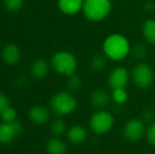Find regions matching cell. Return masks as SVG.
Instances as JSON below:
<instances>
[{
	"mask_svg": "<svg viewBox=\"0 0 155 154\" xmlns=\"http://www.w3.org/2000/svg\"><path fill=\"white\" fill-rule=\"evenodd\" d=\"M102 51L108 59L120 61L131 53V44L126 36L118 33L111 34L104 39Z\"/></svg>",
	"mask_w": 155,
	"mask_h": 154,
	"instance_id": "1",
	"label": "cell"
},
{
	"mask_svg": "<svg viewBox=\"0 0 155 154\" xmlns=\"http://www.w3.org/2000/svg\"><path fill=\"white\" fill-rule=\"evenodd\" d=\"M111 10V0H84L81 11L87 19L98 22L106 19Z\"/></svg>",
	"mask_w": 155,
	"mask_h": 154,
	"instance_id": "2",
	"label": "cell"
},
{
	"mask_svg": "<svg viewBox=\"0 0 155 154\" xmlns=\"http://www.w3.org/2000/svg\"><path fill=\"white\" fill-rule=\"evenodd\" d=\"M51 64L52 68L58 74L71 76V75L75 74L78 62L74 54L67 51H60L54 54L51 60Z\"/></svg>",
	"mask_w": 155,
	"mask_h": 154,
	"instance_id": "3",
	"label": "cell"
},
{
	"mask_svg": "<svg viewBox=\"0 0 155 154\" xmlns=\"http://www.w3.org/2000/svg\"><path fill=\"white\" fill-rule=\"evenodd\" d=\"M51 108L58 115H69L77 108V100L69 92H59L51 98Z\"/></svg>",
	"mask_w": 155,
	"mask_h": 154,
	"instance_id": "4",
	"label": "cell"
},
{
	"mask_svg": "<svg viewBox=\"0 0 155 154\" xmlns=\"http://www.w3.org/2000/svg\"><path fill=\"white\" fill-rule=\"evenodd\" d=\"M154 77L153 69L145 62L137 64L131 72V79L133 84L141 90L150 88L154 82Z\"/></svg>",
	"mask_w": 155,
	"mask_h": 154,
	"instance_id": "5",
	"label": "cell"
},
{
	"mask_svg": "<svg viewBox=\"0 0 155 154\" xmlns=\"http://www.w3.org/2000/svg\"><path fill=\"white\" fill-rule=\"evenodd\" d=\"M114 116L111 112L100 109L91 116L89 120L90 129L96 134H106L110 131L114 126Z\"/></svg>",
	"mask_w": 155,
	"mask_h": 154,
	"instance_id": "6",
	"label": "cell"
},
{
	"mask_svg": "<svg viewBox=\"0 0 155 154\" xmlns=\"http://www.w3.org/2000/svg\"><path fill=\"white\" fill-rule=\"evenodd\" d=\"M145 121L140 118H131L127 120L123 128V134L129 142H138L146 135Z\"/></svg>",
	"mask_w": 155,
	"mask_h": 154,
	"instance_id": "7",
	"label": "cell"
},
{
	"mask_svg": "<svg viewBox=\"0 0 155 154\" xmlns=\"http://www.w3.org/2000/svg\"><path fill=\"white\" fill-rule=\"evenodd\" d=\"M131 79L129 71L124 67H116L110 72L108 76V86L111 90L126 89Z\"/></svg>",
	"mask_w": 155,
	"mask_h": 154,
	"instance_id": "8",
	"label": "cell"
},
{
	"mask_svg": "<svg viewBox=\"0 0 155 154\" xmlns=\"http://www.w3.org/2000/svg\"><path fill=\"white\" fill-rule=\"evenodd\" d=\"M22 131V123L19 120L12 123H0V143L1 144H10L21 133Z\"/></svg>",
	"mask_w": 155,
	"mask_h": 154,
	"instance_id": "9",
	"label": "cell"
},
{
	"mask_svg": "<svg viewBox=\"0 0 155 154\" xmlns=\"http://www.w3.org/2000/svg\"><path fill=\"white\" fill-rule=\"evenodd\" d=\"M21 52L15 43H8L2 50V59L8 66H14L20 60Z\"/></svg>",
	"mask_w": 155,
	"mask_h": 154,
	"instance_id": "10",
	"label": "cell"
},
{
	"mask_svg": "<svg viewBox=\"0 0 155 154\" xmlns=\"http://www.w3.org/2000/svg\"><path fill=\"white\" fill-rule=\"evenodd\" d=\"M84 0H58V8L65 15L77 14L82 10Z\"/></svg>",
	"mask_w": 155,
	"mask_h": 154,
	"instance_id": "11",
	"label": "cell"
},
{
	"mask_svg": "<svg viewBox=\"0 0 155 154\" xmlns=\"http://www.w3.org/2000/svg\"><path fill=\"white\" fill-rule=\"evenodd\" d=\"M29 118L36 125H43L50 118V113L42 106H34L29 111Z\"/></svg>",
	"mask_w": 155,
	"mask_h": 154,
	"instance_id": "12",
	"label": "cell"
},
{
	"mask_svg": "<svg viewBox=\"0 0 155 154\" xmlns=\"http://www.w3.org/2000/svg\"><path fill=\"white\" fill-rule=\"evenodd\" d=\"M112 100V96L104 90H95L91 94V103L97 109H104Z\"/></svg>",
	"mask_w": 155,
	"mask_h": 154,
	"instance_id": "13",
	"label": "cell"
},
{
	"mask_svg": "<svg viewBox=\"0 0 155 154\" xmlns=\"http://www.w3.org/2000/svg\"><path fill=\"white\" fill-rule=\"evenodd\" d=\"M87 129L81 125H75L68 130V138L73 144H81L87 139Z\"/></svg>",
	"mask_w": 155,
	"mask_h": 154,
	"instance_id": "14",
	"label": "cell"
},
{
	"mask_svg": "<svg viewBox=\"0 0 155 154\" xmlns=\"http://www.w3.org/2000/svg\"><path fill=\"white\" fill-rule=\"evenodd\" d=\"M49 62L43 58H38L36 59L31 66V72L33 76L36 78H43L47 76L49 73Z\"/></svg>",
	"mask_w": 155,
	"mask_h": 154,
	"instance_id": "15",
	"label": "cell"
},
{
	"mask_svg": "<svg viewBox=\"0 0 155 154\" xmlns=\"http://www.w3.org/2000/svg\"><path fill=\"white\" fill-rule=\"evenodd\" d=\"M45 150L48 154H65L68 146L60 138H51L45 145Z\"/></svg>",
	"mask_w": 155,
	"mask_h": 154,
	"instance_id": "16",
	"label": "cell"
},
{
	"mask_svg": "<svg viewBox=\"0 0 155 154\" xmlns=\"http://www.w3.org/2000/svg\"><path fill=\"white\" fill-rule=\"evenodd\" d=\"M143 36L148 43L155 45V19H148L143 22Z\"/></svg>",
	"mask_w": 155,
	"mask_h": 154,
	"instance_id": "17",
	"label": "cell"
},
{
	"mask_svg": "<svg viewBox=\"0 0 155 154\" xmlns=\"http://www.w3.org/2000/svg\"><path fill=\"white\" fill-rule=\"evenodd\" d=\"M106 64H107V56L104 55H104H101V54L95 55L92 59H91V62H90V67L94 72H99V71H101L102 69L106 67Z\"/></svg>",
	"mask_w": 155,
	"mask_h": 154,
	"instance_id": "18",
	"label": "cell"
},
{
	"mask_svg": "<svg viewBox=\"0 0 155 154\" xmlns=\"http://www.w3.org/2000/svg\"><path fill=\"white\" fill-rule=\"evenodd\" d=\"M111 96H112V100L115 103H117V105H124L129 99V95L126 89H115V90H112Z\"/></svg>",
	"mask_w": 155,
	"mask_h": 154,
	"instance_id": "19",
	"label": "cell"
},
{
	"mask_svg": "<svg viewBox=\"0 0 155 154\" xmlns=\"http://www.w3.org/2000/svg\"><path fill=\"white\" fill-rule=\"evenodd\" d=\"M65 130H67V123L63 119H55L51 125V131L54 135L57 137L62 134H64Z\"/></svg>",
	"mask_w": 155,
	"mask_h": 154,
	"instance_id": "20",
	"label": "cell"
},
{
	"mask_svg": "<svg viewBox=\"0 0 155 154\" xmlns=\"http://www.w3.org/2000/svg\"><path fill=\"white\" fill-rule=\"evenodd\" d=\"M0 117H1L3 123H12L17 119V112L14 108L10 106L5 110H3V112L0 114Z\"/></svg>",
	"mask_w": 155,
	"mask_h": 154,
	"instance_id": "21",
	"label": "cell"
},
{
	"mask_svg": "<svg viewBox=\"0 0 155 154\" xmlns=\"http://www.w3.org/2000/svg\"><path fill=\"white\" fill-rule=\"evenodd\" d=\"M25 0H3V5L8 12H17L23 5Z\"/></svg>",
	"mask_w": 155,
	"mask_h": 154,
	"instance_id": "22",
	"label": "cell"
},
{
	"mask_svg": "<svg viewBox=\"0 0 155 154\" xmlns=\"http://www.w3.org/2000/svg\"><path fill=\"white\" fill-rule=\"evenodd\" d=\"M68 86L72 91H79L82 87V79L80 76L76 74H73L69 76V80H68Z\"/></svg>",
	"mask_w": 155,
	"mask_h": 154,
	"instance_id": "23",
	"label": "cell"
},
{
	"mask_svg": "<svg viewBox=\"0 0 155 154\" xmlns=\"http://www.w3.org/2000/svg\"><path fill=\"white\" fill-rule=\"evenodd\" d=\"M131 53H132L133 57L136 58V59H141L147 55V49L143 47V44L138 43V44H135V47L133 49H131Z\"/></svg>",
	"mask_w": 155,
	"mask_h": 154,
	"instance_id": "24",
	"label": "cell"
},
{
	"mask_svg": "<svg viewBox=\"0 0 155 154\" xmlns=\"http://www.w3.org/2000/svg\"><path fill=\"white\" fill-rule=\"evenodd\" d=\"M146 137H147L148 142H149L152 146L155 147V123H151L150 127L147 129V132H146Z\"/></svg>",
	"mask_w": 155,
	"mask_h": 154,
	"instance_id": "25",
	"label": "cell"
},
{
	"mask_svg": "<svg viewBox=\"0 0 155 154\" xmlns=\"http://www.w3.org/2000/svg\"><path fill=\"white\" fill-rule=\"evenodd\" d=\"M8 107H10V100L4 94L0 93V114L3 112V110H5Z\"/></svg>",
	"mask_w": 155,
	"mask_h": 154,
	"instance_id": "26",
	"label": "cell"
},
{
	"mask_svg": "<svg viewBox=\"0 0 155 154\" xmlns=\"http://www.w3.org/2000/svg\"><path fill=\"white\" fill-rule=\"evenodd\" d=\"M143 120L145 121H148V120H151L152 118H153L154 114H153V111L150 109H146L145 111H143Z\"/></svg>",
	"mask_w": 155,
	"mask_h": 154,
	"instance_id": "27",
	"label": "cell"
}]
</instances>
